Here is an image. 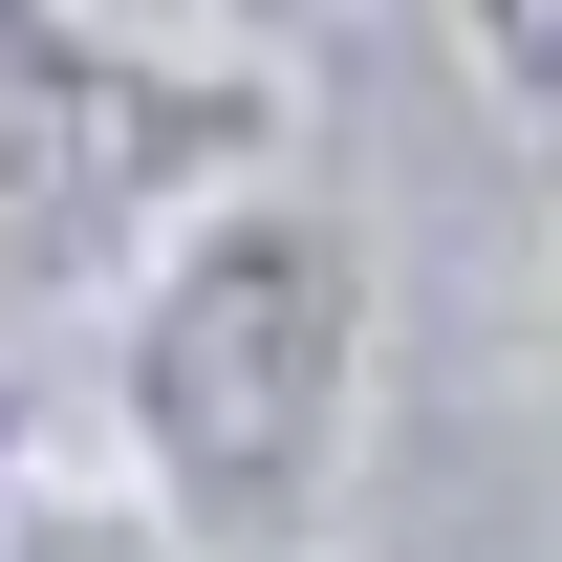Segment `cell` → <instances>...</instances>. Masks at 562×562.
Listing matches in <instances>:
<instances>
[{
  "label": "cell",
  "instance_id": "obj_6",
  "mask_svg": "<svg viewBox=\"0 0 562 562\" xmlns=\"http://www.w3.org/2000/svg\"><path fill=\"white\" fill-rule=\"evenodd\" d=\"M22 476H44V390L0 368V519H22Z\"/></svg>",
  "mask_w": 562,
  "mask_h": 562
},
{
  "label": "cell",
  "instance_id": "obj_4",
  "mask_svg": "<svg viewBox=\"0 0 562 562\" xmlns=\"http://www.w3.org/2000/svg\"><path fill=\"white\" fill-rule=\"evenodd\" d=\"M454 66L497 131H562V0H454Z\"/></svg>",
  "mask_w": 562,
  "mask_h": 562
},
{
  "label": "cell",
  "instance_id": "obj_2",
  "mask_svg": "<svg viewBox=\"0 0 562 562\" xmlns=\"http://www.w3.org/2000/svg\"><path fill=\"white\" fill-rule=\"evenodd\" d=\"M303 151L281 44H131L87 0H0V325L131 303L151 238Z\"/></svg>",
  "mask_w": 562,
  "mask_h": 562
},
{
  "label": "cell",
  "instance_id": "obj_5",
  "mask_svg": "<svg viewBox=\"0 0 562 562\" xmlns=\"http://www.w3.org/2000/svg\"><path fill=\"white\" fill-rule=\"evenodd\" d=\"M347 0H216V44H325Z\"/></svg>",
  "mask_w": 562,
  "mask_h": 562
},
{
  "label": "cell",
  "instance_id": "obj_3",
  "mask_svg": "<svg viewBox=\"0 0 562 562\" xmlns=\"http://www.w3.org/2000/svg\"><path fill=\"white\" fill-rule=\"evenodd\" d=\"M0 562H195V541L151 519V476H22V519H0Z\"/></svg>",
  "mask_w": 562,
  "mask_h": 562
},
{
  "label": "cell",
  "instance_id": "obj_1",
  "mask_svg": "<svg viewBox=\"0 0 562 562\" xmlns=\"http://www.w3.org/2000/svg\"><path fill=\"white\" fill-rule=\"evenodd\" d=\"M368 368H390L368 216L303 173H238L109 303V454L151 476V519L195 562H303L368 476Z\"/></svg>",
  "mask_w": 562,
  "mask_h": 562
}]
</instances>
